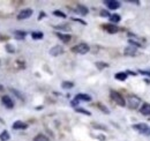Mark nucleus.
<instances>
[{
	"instance_id": "1",
	"label": "nucleus",
	"mask_w": 150,
	"mask_h": 141,
	"mask_svg": "<svg viewBox=\"0 0 150 141\" xmlns=\"http://www.w3.org/2000/svg\"><path fill=\"white\" fill-rule=\"evenodd\" d=\"M110 96H111V98H112V101L114 103H117L119 106H125L126 105V101H125V98L118 93V91H115V90H111L110 91Z\"/></svg>"
},
{
	"instance_id": "2",
	"label": "nucleus",
	"mask_w": 150,
	"mask_h": 141,
	"mask_svg": "<svg viewBox=\"0 0 150 141\" xmlns=\"http://www.w3.org/2000/svg\"><path fill=\"white\" fill-rule=\"evenodd\" d=\"M89 50H90V48L87 43H79L72 48V51L74 53H79V54H86L89 52Z\"/></svg>"
},
{
	"instance_id": "3",
	"label": "nucleus",
	"mask_w": 150,
	"mask_h": 141,
	"mask_svg": "<svg viewBox=\"0 0 150 141\" xmlns=\"http://www.w3.org/2000/svg\"><path fill=\"white\" fill-rule=\"evenodd\" d=\"M132 127H133L134 130L139 131L141 134H146V135H147V133H148V131H149V126H148V124H146V123L134 124Z\"/></svg>"
},
{
	"instance_id": "4",
	"label": "nucleus",
	"mask_w": 150,
	"mask_h": 141,
	"mask_svg": "<svg viewBox=\"0 0 150 141\" xmlns=\"http://www.w3.org/2000/svg\"><path fill=\"white\" fill-rule=\"evenodd\" d=\"M33 13H34V11L31 8H24L18 14V20H27V19L31 18Z\"/></svg>"
},
{
	"instance_id": "5",
	"label": "nucleus",
	"mask_w": 150,
	"mask_h": 141,
	"mask_svg": "<svg viewBox=\"0 0 150 141\" xmlns=\"http://www.w3.org/2000/svg\"><path fill=\"white\" fill-rule=\"evenodd\" d=\"M127 103H128V106L131 109H137L140 103H141V100L139 97H136V96H129L127 98Z\"/></svg>"
},
{
	"instance_id": "6",
	"label": "nucleus",
	"mask_w": 150,
	"mask_h": 141,
	"mask_svg": "<svg viewBox=\"0 0 150 141\" xmlns=\"http://www.w3.org/2000/svg\"><path fill=\"white\" fill-rule=\"evenodd\" d=\"M104 4L108 6L109 9H112V11L120 8V6H121V2L120 1H117V0H105Z\"/></svg>"
},
{
	"instance_id": "7",
	"label": "nucleus",
	"mask_w": 150,
	"mask_h": 141,
	"mask_svg": "<svg viewBox=\"0 0 150 141\" xmlns=\"http://www.w3.org/2000/svg\"><path fill=\"white\" fill-rule=\"evenodd\" d=\"M1 102H2L4 105L6 106V108H8V109H13L14 108V102H13V100L8 95L1 96Z\"/></svg>"
},
{
	"instance_id": "8",
	"label": "nucleus",
	"mask_w": 150,
	"mask_h": 141,
	"mask_svg": "<svg viewBox=\"0 0 150 141\" xmlns=\"http://www.w3.org/2000/svg\"><path fill=\"white\" fill-rule=\"evenodd\" d=\"M75 12L79 13L80 15L86 16V15H88L89 9H88L87 6H84V5H82V4H77V5H76V8H75Z\"/></svg>"
},
{
	"instance_id": "9",
	"label": "nucleus",
	"mask_w": 150,
	"mask_h": 141,
	"mask_svg": "<svg viewBox=\"0 0 150 141\" xmlns=\"http://www.w3.org/2000/svg\"><path fill=\"white\" fill-rule=\"evenodd\" d=\"M74 100L77 103H80V102H90V101H91V97H90V95H88V94H77V95L75 96Z\"/></svg>"
},
{
	"instance_id": "10",
	"label": "nucleus",
	"mask_w": 150,
	"mask_h": 141,
	"mask_svg": "<svg viewBox=\"0 0 150 141\" xmlns=\"http://www.w3.org/2000/svg\"><path fill=\"white\" fill-rule=\"evenodd\" d=\"M62 53H64V48L61 45H54L53 48L50 49V54L53 56V57H58Z\"/></svg>"
},
{
	"instance_id": "11",
	"label": "nucleus",
	"mask_w": 150,
	"mask_h": 141,
	"mask_svg": "<svg viewBox=\"0 0 150 141\" xmlns=\"http://www.w3.org/2000/svg\"><path fill=\"white\" fill-rule=\"evenodd\" d=\"M103 28H104L109 34H117V33L119 31V28H118L115 24H113V23L104 24V26H103Z\"/></svg>"
},
{
	"instance_id": "12",
	"label": "nucleus",
	"mask_w": 150,
	"mask_h": 141,
	"mask_svg": "<svg viewBox=\"0 0 150 141\" xmlns=\"http://www.w3.org/2000/svg\"><path fill=\"white\" fill-rule=\"evenodd\" d=\"M124 54H125V56H129V57L136 56V54H139V52H137V48H135V46H133V45H129V46L125 48Z\"/></svg>"
},
{
	"instance_id": "13",
	"label": "nucleus",
	"mask_w": 150,
	"mask_h": 141,
	"mask_svg": "<svg viewBox=\"0 0 150 141\" xmlns=\"http://www.w3.org/2000/svg\"><path fill=\"white\" fill-rule=\"evenodd\" d=\"M12 127H13V130H25V128H28V124L23 123L22 120H16L13 123Z\"/></svg>"
},
{
	"instance_id": "14",
	"label": "nucleus",
	"mask_w": 150,
	"mask_h": 141,
	"mask_svg": "<svg viewBox=\"0 0 150 141\" xmlns=\"http://www.w3.org/2000/svg\"><path fill=\"white\" fill-rule=\"evenodd\" d=\"M57 37L59 38V39H61V42H64V43H69V41L72 39V36L69 35V34H62V33H56Z\"/></svg>"
},
{
	"instance_id": "15",
	"label": "nucleus",
	"mask_w": 150,
	"mask_h": 141,
	"mask_svg": "<svg viewBox=\"0 0 150 141\" xmlns=\"http://www.w3.org/2000/svg\"><path fill=\"white\" fill-rule=\"evenodd\" d=\"M140 112L144 116H150V104L149 103H143L141 109H140Z\"/></svg>"
},
{
	"instance_id": "16",
	"label": "nucleus",
	"mask_w": 150,
	"mask_h": 141,
	"mask_svg": "<svg viewBox=\"0 0 150 141\" xmlns=\"http://www.w3.org/2000/svg\"><path fill=\"white\" fill-rule=\"evenodd\" d=\"M25 36H27V33L23 31V30H15V31H14V37H15V39H18V41L24 39Z\"/></svg>"
},
{
	"instance_id": "17",
	"label": "nucleus",
	"mask_w": 150,
	"mask_h": 141,
	"mask_svg": "<svg viewBox=\"0 0 150 141\" xmlns=\"http://www.w3.org/2000/svg\"><path fill=\"white\" fill-rule=\"evenodd\" d=\"M127 73H125V72H119V73H117L115 75H114V78L117 79V80H119V81H125L126 79H127Z\"/></svg>"
},
{
	"instance_id": "18",
	"label": "nucleus",
	"mask_w": 150,
	"mask_h": 141,
	"mask_svg": "<svg viewBox=\"0 0 150 141\" xmlns=\"http://www.w3.org/2000/svg\"><path fill=\"white\" fill-rule=\"evenodd\" d=\"M11 139V134H9V132L8 131H2L1 133H0V140L1 141H8Z\"/></svg>"
},
{
	"instance_id": "19",
	"label": "nucleus",
	"mask_w": 150,
	"mask_h": 141,
	"mask_svg": "<svg viewBox=\"0 0 150 141\" xmlns=\"http://www.w3.org/2000/svg\"><path fill=\"white\" fill-rule=\"evenodd\" d=\"M73 87H74V83L71 82V81H64L61 83V88L64 89H72Z\"/></svg>"
},
{
	"instance_id": "20",
	"label": "nucleus",
	"mask_w": 150,
	"mask_h": 141,
	"mask_svg": "<svg viewBox=\"0 0 150 141\" xmlns=\"http://www.w3.org/2000/svg\"><path fill=\"white\" fill-rule=\"evenodd\" d=\"M34 141H50V139L47 137H45L44 134H37L35 138H34Z\"/></svg>"
},
{
	"instance_id": "21",
	"label": "nucleus",
	"mask_w": 150,
	"mask_h": 141,
	"mask_svg": "<svg viewBox=\"0 0 150 141\" xmlns=\"http://www.w3.org/2000/svg\"><path fill=\"white\" fill-rule=\"evenodd\" d=\"M75 111L79 112V113H83L86 116H91V112L88 111V110H86V109H83V108H75Z\"/></svg>"
},
{
	"instance_id": "22",
	"label": "nucleus",
	"mask_w": 150,
	"mask_h": 141,
	"mask_svg": "<svg viewBox=\"0 0 150 141\" xmlns=\"http://www.w3.org/2000/svg\"><path fill=\"white\" fill-rule=\"evenodd\" d=\"M120 15L119 14H111V16H110V21L112 22V23H118V22H120Z\"/></svg>"
},
{
	"instance_id": "23",
	"label": "nucleus",
	"mask_w": 150,
	"mask_h": 141,
	"mask_svg": "<svg viewBox=\"0 0 150 141\" xmlns=\"http://www.w3.org/2000/svg\"><path fill=\"white\" fill-rule=\"evenodd\" d=\"M31 37L34 39H42L44 37V34L40 31H34V33H31Z\"/></svg>"
},
{
	"instance_id": "24",
	"label": "nucleus",
	"mask_w": 150,
	"mask_h": 141,
	"mask_svg": "<svg viewBox=\"0 0 150 141\" xmlns=\"http://www.w3.org/2000/svg\"><path fill=\"white\" fill-rule=\"evenodd\" d=\"M96 106H97L99 110H102L104 113H108V115L110 113V110H109V109H108V108H106L105 105H103L102 103H97V104H96Z\"/></svg>"
},
{
	"instance_id": "25",
	"label": "nucleus",
	"mask_w": 150,
	"mask_h": 141,
	"mask_svg": "<svg viewBox=\"0 0 150 141\" xmlns=\"http://www.w3.org/2000/svg\"><path fill=\"white\" fill-rule=\"evenodd\" d=\"M54 28H56V29H59V30H66V31L71 30V27H69L68 24H60V26H54Z\"/></svg>"
},
{
	"instance_id": "26",
	"label": "nucleus",
	"mask_w": 150,
	"mask_h": 141,
	"mask_svg": "<svg viewBox=\"0 0 150 141\" xmlns=\"http://www.w3.org/2000/svg\"><path fill=\"white\" fill-rule=\"evenodd\" d=\"M53 15H54V16H58V18H62V19L67 18V15H66L65 13H62L61 11H59V9H57V11L53 12Z\"/></svg>"
},
{
	"instance_id": "27",
	"label": "nucleus",
	"mask_w": 150,
	"mask_h": 141,
	"mask_svg": "<svg viewBox=\"0 0 150 141\" xmlns=\"http://www.w3.org/2000/svg\"><path fill=\"white\" fill-rule=\"evenodd\" d=\"M96 66H97V68H98V70H104L105 67H109V64L98 61V63H96Z\"/></svg>"
},
{
	"instance_id": "28",
	"label": "nucleus",
	"mask_w": 150,
	"mask_h": 141,
	"mask_svg": "<svg viewBox=\"0 0 150 141\" xmlns=\"http://www.w3.org/2000/svg\"><path fill=\"white\" fill-rule=\"evenodd\" d=\"M6 51L8 53H14L15 52V48L12 44H6Z\"/></svg>"
},
{
	"instance_id": "29",
	"label": "nucleus",
	"mask_w": 150,
	"mask_h": 141,
	"mask_svg": "<svg viewBox=\"0 0 150 141\" xmlns=\"http://www.w3.org/2000/svg\"><path fill=\"white\" fill-rule=\"evenodd\" d=\"M100 16H103V18H109L111 16V14H110V12L109 11H106V9H102L100 11Z\"/></svg>"
},
{
	"instance_id": "30",
	"label": "nucleus",
	"mask_w": 150,
	"mask_h": 141,
	"mask_svg": "<svg viewBox=\"0 0 150 141\" xmlns=\"http://www.w3.org/2000/svg\"><path fill=\"white\" fill-rule=\"evenodd\" d=\"M11 91H12V93H13V94H15V95H16V96H18V97H19L20 100H23V95H22V94H21V93H19V91H18V90H16V89H14V88H11Z\"/></svg>"
},
{
	"instance_id": "31",
	"label": "nucleus",
	"mask_w": 150,
	"mask_h": 141,
	"mask_svg": "<svg viewBox=\"0 0 150 141\" xmlns=\"http://www.w3.org/2000/svg\"><path fill=\"white\" fill-rule=\"evenodd\" d=\"M72 20H73V21H75V22H79V23H81V24H83V26H86V24H87V22H86V21H83V20H81V19L72 18Z\"/></svg>"
},
{
	"instance_id": "32",
	"label": "nucleus",
	"mask_w": 150,
	"mask_h": 141,
	"mask_svg": "<svg viewBox=\"0 0 150 141\" xmlns=\"http://www.w3.org/2000/svg\"><path fill=\"white\" fill-rule=\"evenodd\" d=\"M139 73H140V74H142V75H148V76H150V70H139Z\"/></svg>"
},
{
	"instance_id": "33",
	"label": "nucleus",
	"mask_w": 150,
	"mask_h": 141,
	"mask_svg": "<svg viewBox=\"0 0 150 141\" xmlns=\"http://www.w3.org/2000/svg\"><path fill=\"white\" fill-rule=\"evenodd\" d=\"M45 16H46V14H45L44 12H40V13H39V16H38V20H42V19L45 18Z\"/></svg>"
},
{
	"instance_id": "34",
	"label": "nucleus",
	"mask_w": 150,
	"mask_h": 141,
	"mask_svg": "<svg viewBox=\"0 0 150 141\" xmlns=\"http://www.w3.org/2000/svg\"><path fill=\"white\" fill-rule=\"evenodd\" d=\"M94 127H95V128H102V130H106V127H105V126H100V125H96V124H94Z\"/></svg>"
},
{
	"instance_id": "35",
	"label": "nucleus",
	"mask_w": 150,
	"mask_h": 141,
	"mask_svg": "<svg viewBox=\"0 0 150 141\" xmlns=\"http://www.w3.org/2000/svg\"><path fill=\"white\" fill-rule=\"evenodd\" d=\"M128 2H132V4H136V5H140V1H137V0H128Z\"/></svg>"
},
{
	"instance_id": "36",
	"label": "nucleus",
	"mask_w": 150,
	"mask_h": 141,
	"mask_svg": "<svg viewBox=\"0 0 150 141\" xmlns=\"http://www.w3.org/2000/svg\"><path fill=\"white\" fill-rule=\"evenodd\" d=\"M0 90H4V86H1V85H0Z\"/></svg>"
},
{
	"instance_id": "37",
	"label": "nucleus",
	"mask_w": 150,
	"mask_h": 141,
	"mask_svg": "<svg viewBox=\"0 0 150 141\" xmlns=\"http://www.w3.org/2000/svg\"><path fill=\"white\" fill-rule=\"evenodd\" d=\"M147 135H150V127H149V131H148V133H147Z\"/></svg>"
}]
</instances>
